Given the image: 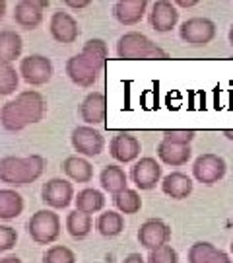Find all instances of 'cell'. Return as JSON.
I'll return each mask as SVG.
<instances>
[{"label": "cell", "instance_id": "cell-33", "mask_svg": "<svg viewBox=\"0 0 233 263\" xmlns=\"http://www.w3.org/2000/svg\"><path fill=\"white\" fill-rule=\"evenodd\" d=\"M150 263H179L177 252L171 248L169 244L161 246L158 250H152L148 257Z\"/></svg>", "mask_w": 233, "mask_h": 263}, {"label": "cell", "instance_id": "cell-21", "mask_svg": "<svg viewBox=\"0 0 233 263\" xmlns=\"http://www.w3.org/2000/svg\"><path fill=\"white\" fill-rule=\"evenodd\" d=\"M193 156L190 146H179V144H171V142L161 141L158 144V158L173 168H181Z\"/></svg>", "mask_w": 233, "mask_h": 263}, {"label": "cell", "instance_id": "cell-3", "mask_svg": "<svg viewBox=\"0 0 233 263\" xmlns=\"http://www.w3.org/2000/svg\"><path fill=\"white\" fill-rule=\"evenodd\" d=\"M45 170V158L39 154H31L26 158L19 156H4L0 160V179L12 187H22L33 183L41 178Z\"/></svg>", "mask_w": 233, "mask_h": 263}, {"label": "cell", "instance_id": "cell-32", "mask_svg": "<svg viewBox=\"0 0 233 263\" xmlns=\"http://www.w3.org/2000/svg\"><path fill=\"white\" fill-rule=\"evenodd\" d=\"M195 137L196 131H190V129H165L163 131V141L179 144V146H188Z\"/></svg>", "mask_w": 233, "mask_h": 263}, {"label": "cell", "instance_id": "cell-18", "mask_svg": "<svg viewBox=\"0 0 233 263\" xmlns=\"http://www.w3.org/2000/svg\"><path fill=\"white\" fill-rule=\"evenodd\" d=\"M146 10H148L146 0H119L113 8V14L122 26H136L144 18Z\"/></svg>", "mask_w": 233, "mask_h": 263}, {"label": "cell", "instance_id": "cell-27", "mask_svg": "<svg viewBox=\"0 0 233 263\" xmlns=\"http://www.w3.org/2000/svg\"><path fill=\"white\" fill-rule=\"evenodd\" d=\"M95 228L105 238H115V236H119L124 230V218L117 211H105V213L97 216Z\"/></svg>", "mask_w": 233, "mask_h": 263}, {"label": "cell", "instance_id": "cell-31", "mask_svg": "<svg viewBox=\"0 0 233 263\" xmlns=\"http://www.w3.org/2000/svg\"><path fill=\"white\" fill-rule=\"evenodd\" d=\"M43 263H76V255L66 246H53L43 254Z\"/></svg>", "mask_w": 233, "mask_h": 263}, {"label": "cell", "instance_id": "cell-35", "mask_svg": "<svg viewBox=\"0 0 233 263\" xmlns=\"http://www.w3.org/2000/svg\"><path fill=\"white\" fill-rule=\"evenodd\" d=\"M65 4L70 8H86V6H90V0H66Z\"/></svg>", "mask_w": 233, "mask_h": 263}, {"label": "cell", "instance_id": "cell-9", "mask_svg": "<svg viewBox=\"0 0 233 263\" xmlns=\"http://www.w3.org/2000/svg\"><path fill=\"white\" fill-rule=\"evenodd\" d=\"M70 141H72V146L78 154L82 156H99L105 148V141H103L101 133L95 131L93 127H88V125H80L76 127L72 135H70Z\"/></svg>", "mask_w": 233, "mask_h": 263}, {"label": "cell", "instance_id": "cell-20", "mask_svg": "<svg viewBox=\"0 0 233 263\" xmlns=\"http://www.w3.org/2000/svg\"><path fill=\"white\" fill-rule=\"evenodd\" d=\"M161 189L171 199H186L193 193V179L183 172H171L161 181Z\"/></svg>", "mask_w": 233, "mask_h": 263}, {"label": "cell", "instance_id": "cell-42", "mask_svg": "<svg viewBox=\"0 0 233 263\" xmlns=\"http://www.w3.org/2000/svg\"><path fill=\"white\" fill-rule=\"evenodd\" d=\"M231 254H233V242H231Z\"/></svg>", "mask_w": 233, "mask_h": 263}, {"label": "cell", "instance_id": "cell-24", "mask_svg": "<svg viewBox=\"0 0 233 263\" xmlns=\"http://www.w3.org/2000/svg\"><path fill=\"white\" fill-rule=\"evenodd\" d=\"M74 203H76V211L92 216L93 213H97V211H101L105 207V195H103L99 189L86 187L74 197Z\"/></svg>", "mask_w": 233, "mask_h": 263}, {"label": "cell", "instance_id": "cell-40", "mask_svg": "<svg viewBox=\"0 0 233 263\" xmlns=\"http://www.w3.org/2000/svg\"><path fill=\"white\" fill-rule=\"evenodd\" d=\"M224 135L227 137V139H229V141H233V129H225Z\"/></svg>", "mask_w": 233, "mask_h": 263}, {"label": "cell", "instance_id": "cell-19", "mask_svg": "<svg viewBox=\"0 0 233 263\" xmlns=\"http://www.w3.org/2000/svg\"><path fill=\"white\" fill-rule=\"evenodd\" d=\"M188 263H233L224 250H218L210 242H196L188 250Z\"/></svg>", "mask_w": 233, "mask_h": 263}, {"label": "cell", "instance_id": "cell-28", "mask_svg": "<svg viewBox=\"0 0 233 263\" xmlns=\"http://www.w3.org/2000/svg\"><path fill=\"white\" fill-rule=\"evenodd\" d=\"M92 216L80 213V211H72L70 215L66 216V230L68 234L76 238V240H82L86 236L92 232Z\"/></svg>", "mask_w": 233, "mask_h": 263}, {"label": "cell", "instance_id": "cell-12", "mask_svg": "<svg viewBox=\"0 0 233 263\" xmlns=\"http://www.w3.org/2000/svg\"><path fill=\"white\" fill-rule=\"evenodd\" d=\"M169 240H171V228L161 218H150L140 226L138 242L150 252L169 244Z\"/></svg>", "mask_w": 233, "mask_h": 263}, {"label": "cell", "instance_id": "cell-23", "mask_svg": "<svg viewBox=\"0 0 233 263\" xmlns=\"http://www.w3.org/2000/svg\"><path fill=\"white\" fill-rule=\"evenodd\" d=\"M62 172L78 183H88L93 178V166L82 156H68L62 162Z\"/></svg>", "mask_w": 233, "mask_h": 263}, {"label": "cell", "instance_id": "cell-2", "mask_svg": "<svg viewBox=\"0 0 233 263\" xmlns=\"http://www.w3.org/2000/svg\"><path fill=\"white\" fill-rule=\"evenodd\" d=\"M107 61V43L103 39L86 41L82 53L70 57L66 61V74L76 86L90 88L95 84L97 76Z\"/></svg>", "mask_w": 233, "mask_h": 263}, {"label": "cell", "instance_id": "cell-5", "mask_svg": "<svg viewBox=\"0 0 233 263\" xmlns=\"http://www.w3.org/2000/svg\"><path fill=\"white\" fill-rule=\"evenodd\" d=\"M28 228L33 242L43 246L53 244L60 236V218H58L55 211L43 209V211H37L35 215H31Z\"/></svg>", "mask_w": 233, "mask_h": 263}, {"label": "cell", "instance_id": "cell-41", "mask_svg": "<svg viewBox=\"0 0 233 263\" xmlns=\"http://www.w3.org/2000/svg\"><path fill=\"white\" fill-rule=\"evenodd\" d=\"M229 43H231V47H233V26H231V29H229Z\"/></svg>", "mask_w": 233, "mask_h": 263}, {"label": "cell", "instance_id": "cell-38", "mask_svg": "<svg viewBox=\"0 0 233 263\" xmlns=\"http://www.w3.org/2000/svg\"><path fill=\"white\" fill-rule=\"evenodd\" d=\"M0 263H22V259H19V257H16V255H8V257L0 259Z\"/></svg>", "mask_w": 233, "mask_h": 263}, {"label": "cell", "instance_id": "cell-13", "mask_svg": "<svg viewBox=\"0 0 233 263\" xmlns=\"http://www.w3.org/2000/svg\"><path fill=\"white\" fill-rule=\"evenodd\" d=\"M148 20L152 29H156L158 33H167L177 26V6L169 0H158L152 4V10L148 12Z\"/></svg>", "mask_w": 233, "mask_h": 263}, {"label": "cell", "instance_id": "cell-25", "mask_svg": "<svg viewBox=\"0 0 233 263\" xmlns=\"http://www.w3.org/2000/svg\"><path fill=\"white\" fill-rule=\"evenodd\" d=\"M99 181H101V187L107 191V193H113V195H117V193H121L126 189V174H124V170L119 168V166H105L101 170V176H99Z\"/></svg>", "mask_w": 233, "mask_h": 263}, {"label": "cell", "instance_id": "cell-16", "mask_svg": "<svg viewBox=\"0 0 233 263\" xmlns=\"http://www.w3.org/2000/svg\"><path fill=\"white\" fill-rule=\"evenodd\" d=\"M140 151H142L140 141L136 137H132L131 133H115V137L111 139V144H109L111 156L117 162H122V164L138 158Z\"/></svg>", "mask_w": 233, "mask_h": 263}, {"label": "cell", "instance_id": "cell-22", "mask_svg": "<svg viewBox=\"0 0 233 263\" xmlns=\"http://www.w3.org/2000/svg\"><path fill=\"white\" fill-rule=\"evenodd\" d=\"M24 51V43L19 33L14 29H2L0 31V63L4 65H12V61L19 59Z\"/></svg>", "mask_w": 233, "mask_h": 263}, {"label": "cell", "instance_id": "cell-26", "mask_svg": "<svg viewBox=\"0 0 233 263\" xmlns=\"http://www.w3.org/2000/svg\"><path fill=\"white\" fill-rule=\"evenodd\" d=\"M24 211V197L14 189H0V218L12 220L22 215Z\"/></svg>", "mask_w": 233, "mask_h": 263}, {"label": "cell", "instance_id": "cell-34", "mask_svg": "<svg viewBox=\"0 0 233 263\" xmlns=\"http://www.w3.org/2000/svg\"><path fill=\"white\" fill-rule=\"evenodd\" d=\"M18 242V232L12 226L0 224V254L2 252H10Z\"/></svg>", "mask_w": 233, "mask_h": 263}, {"label": "cell", "instance_id": "cell-10", "mask_svg": "<svg viewBox=\"0 0 233 263\" xmlns=\"http://www.w3.org/2000/svg\"><path fill=\"white\" fill-rule=\"evenodd\" d=\"M41 199L51 209H66L74 201L72 183L62 178L49 179L45 185H43V189H41Z\"/></svg>", "mask_w": 233, "mask_h": 263}, {"label": "cell", "instance_id": "cell-11", "mask_svg": "<svg viewBox=\"0 0 233 263\" xmlns=\"http://www.w3.org/2000/svg\"><path fill=\"white\" fill-rule=\"evenodd\" d=\"M131 178L138 189L150 191V189L156 187L159 183V179H161V166H159V162L156 158L144 156L132 166Z\"/></svg>", "mask_w": 233, "mask_h": 263}, {"label": "cell", "instance_id": "cell-29", "mask_svg": "<svg viewBox=\"0 0 233 263\" xmlns=\"http://www.w3.org/2000/svg\"><path fill=\"white\" fill-rule=\"evenodd\" d=\"M115 207L119 209L121 215H136L140 209H142V199L140 193L134 189H124L121 193L115 195Z\"/></svg>", "mask_w": 233, "mask_h": 263}, {"label": "cell", "instance_id": "cell-14", "mask_svg": "<svg viewBox=\"0 0 233 263\" xmlns=\"http://www.w3.org/2000/svg\"><path fill=\"white\" fill-rule=\"evenodd\" d=\"M49 29H51V35L58 41V43H65V45H70L74 43L78 35H80V28H78V22H76L68 12H62L58 10L51 16V24H49Z\"/></svg>", "mask_w": 233, "mask_h": 263}, {"label": "cell", "instance_id": "cell-30", "mask_svg": "<svg viewBox=\"0 0 233 263\" xmlns=\"http://www.w3.org/2000/svg\"><path fill=\"white\" fill-rule=\"evenodd\" d=\"M19 72L12 65L0 63V96H10L18 90Z\"/></svg>", "mask_w": 233, "mask_h": 263}, {"label": "cell", "instance_id": "cell-17", "mask_svg": "<svg viewBox=\"0 0 233 263\" xmlns=\"http://www.w3.org/2000/svg\"><path fill=\"white\" fill-rule=\"evenodd\" d=\"M105 115H107V100L101 92H92L84 98V102L80 105V117L82 121L90 125H99L105 121Z\"/></svg>", "mask_w": 233, "mask_h": 263}, {"label": "cell", "instance_id": "cell-1", "mask_svg": "<svg viewBox=\"0 0 233 263\" xmlns=\"http://www.w3.org/2000/svg\"><path fill=\"white\" fill-rule=\"evenodd\" d=\"M47 102L45 98L35 90L19 92L14 100L2 105L0 123L10 133H18L29 125H35L45 117Z\"/></svg>", "mask_w": 233, "mask_h": 263}, {"label": "cell", "instance_id": "cell-8", "mask_svg": "<svg viewBox=\"0 0 233 263\" xmlns=\"http://www.w3.org/2000/svg\"><path fill=\"white\" fill-rule=\"evenodd\" d=\"M225 160L222 156H218V154H212V152H208V154H200L198 158L195 160V166H193V176H195L200 183H204V185H212L216 181H220V179L225 176Z\"/></svg>", "mask_w": 233, "mask_h": 263}, {"label": "cell", "instance_id": "cell-36", "mask_svg": "<svg viewBox=\"0 0 233 263\" xmlns=\"http://www.w3.org/2000/svg\"><path fill=\"white\" fill-rule=\"evenodd\" d=\"M173 4L179 6V8H190V6H196V4H198V0H175Z\"/></svg>", "mask_w": 233, "mask_h": 263}, {"label": "cell", "instance_id": "cell-37", "mask_svg": "<svg viewBox=\"0 0 233 263\" xmlns=\"http://www.w3.org/2000/svg\"><path fill=\"white\" fill-rule=\"evenodd\" d=\"M122 263H144V259H142V255L140 254H131L124 257V261Z\"/></svg>", "mask_w": 233, "mask_h": 263}, {"label": "cell", "instance_id": "cell-7", "mask_svg": "<svg viewBox=\"0 0 233 263\" xmlns=\"http://www.w3.org/2000/svg\"><path fill=\"white\" fill-rule=\"evenodd\" d=\"M19 74L31 86H43L53 76V63L43 55H29L19 61Z\"/></svg>", "mask_w": 233, "mask_h": 263}, {"label": "cell", "instance_id": "cell-39", "mask_svg": "<svg viewBox=\"0 0 233 263\" xmlns=\"http://www.w3.org/2000/svg\"><path fill=\"white\" fill-rule=\"evenodd\" d=\"M6 16V2L4 0H0V20Z\"/></svg>", "mask_w": 233, "mask_h": 263}, {"label": "cell", "instance_id": "cell-4", "mask_svg": "<svg viewBox=\"0 0 233 263\" xmlns=\"http://www.w3.org/2000/svg\"><path fill=\"white\" fill-rule=\"evenodd\" d=\"M117 55L122 61H167L171 59L165 49L156 45L148 35L140 31H126L117 41Z\"/></svg>", "mask_w": 233, "mask_h": 263}, {"label": "cell", "instance_id": "cell-6", "mask_svg": "<svg viewBox=\"0 0 233 263\" xmlns=\"http://www.w3.org/2000/svg\"><path fill=\"white\" fill-rule=\"evenodd\" d=\"M179 35L193 47H204L216 37V24L208 18H190L181 24Z\"/></svg>", "mask_w": 233, "mask_h": 263}, {"label": "cell", "instance_id": "cell-15", "mask_svg": "<svg viewBox=\"0 0 233 263\" xmlns=\"http://www.w3.org/2000/svg\"><path fill=\"white\" fill-rule=\"evenodd\" d=\"M49 6V2H39V0H22L16 4L14 10V20L16 24L26 29H35L43 22V10Z\"/></svg>", "mask_w": 233, "mask_h": 263}]
</instances>
